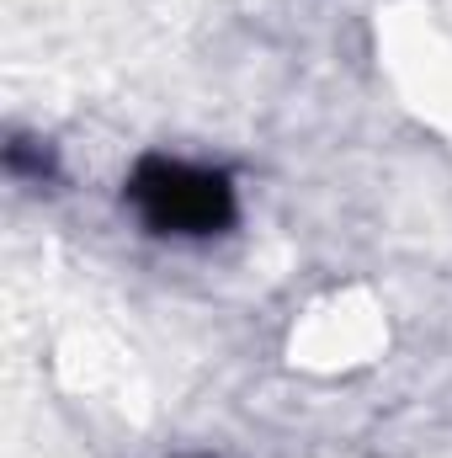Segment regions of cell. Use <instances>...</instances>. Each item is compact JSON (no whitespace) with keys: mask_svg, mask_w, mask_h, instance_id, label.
Wrapping results in <instances>:
<instances>
[{"mask_svg":"<svg viewBox=\"0 0 452 458\" xmlns=\"http://www.w3.org/2000/svg\"><path fill=\"white\" fill-rule=\"evenodd\" d=\"M128 203L155 234H219L234 225L229 176L187 160H144L128 182Z\"/></svg>","mask_w":452,"mask_h":458,"instance_id":"obj_1","label":"cell"}]
</instances>
